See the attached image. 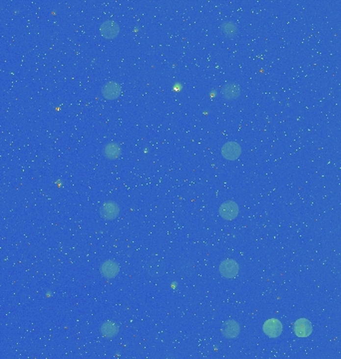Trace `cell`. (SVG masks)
<instances>
[{
	"mask_svg": "<svg viewBox=\"0 0 341 359\" xmlns=\"http://www.w3.org/2000/svg\"><path fill=\"white\" fill-rule=\"evenodd\" d=\"M220 274L226 278H234L237 276L239 267L235 259H225L219 268Z\"/></svg>",
	"mask_w": 341,
	"mask_h": 359,
	"instance_id": "5",
	"label": "cell"
},
{
	"mask_svg": "<svg viewBox=\"0 0 341 359\" xmlns=\"http://www.w3.org/2000/svg\"><path fill=\"white\" fill-rule=\"evenodd\" d=\"M120 272L119 265L114 262V260H106L100 267V273L101 275L106 278H113L118 276Z\"/></svg>",
	"mask_w": 341,
	"mask_h": 359,
	"instance_id": "11",
	"label": "cell"
},
{
	"mask_svg": "<svg viewBox=\"0 0 341 359\" xmlns=\"http://www.w3.org/2000/svg\"><path fill=\"white\" fill-rule=\"evenodd\" d=\"M99 213L104 220L113 221L118 218L120 214V207L114 201H107L102 204Z\"/></svg>",
	"mask_w": 341,
	"mask_h": 359,
	"instance_id": "3",
	"label": "cell"
},
{
	"mask_svg": "<svg viewBox=\"0 0 341 359\" xmlns=\"http://www.w3.org/2000/svg\"><path fill=\"white\" fill-rule=\"evenodd\" d=\"M100 331H101V333L103 334V336H105L107 338H112L115 335H117V333L119 331V329H118V326L114 322H112V321H105L102 324Z\"/></svg>",
	"mask_w": 341,
	"mask_h": 359,
	"instance_id": "14",
	"label": "cell"
},
{
	"mask_svg": "<svg viewBox=\"0 0 341 359\" xmlns=\"http://www.w3.org/2000/svg\"><path fill=\"white\" fill-rule=\"evenodd\" d=\"M262 330H263L264 334L267 335L268 337L276 338L283 333L284 326H283V323L278 319L270 318L264 322V324L262 326Z\"/></svg>",
	"mask_w": 341,
	"mask_h": 359,
	"instance_id": "1",
	"label": "cell"
},
{
	"mask_svg": "<svg viewBox=\"0 0 341 359\" xmlns=\"http://www.w3.org/2000/svg\"><path fill=\"white\" fill-rule=\"evenodd\" d=\"M102 152H103V155L105 158H107L109 160H115L121 156L122 151H121V147L119 146V144H117L115 142H111V143H108L107 145H105Z\"/></svg>",
	"mask_w": 341,
	"mask_h": 359,
	"instance_id": "12",
	"label": "cell"
},
{
	"mask_svg": "<svg viewBox=\"0 0 341 359\" xmlns=\"http://www.w3.org/2000/svg\"><path fill=\"white\" fill-rule=\"evenodd\" d=\"M100 34L106 39H113L116 38L120 33V27L116 21L113 20H106L104 21L100 27Z\"/></svg>",
	"mask_w": 341,
	"mask_h": 359,
	"instance_id": "6",
	"label": "cell"
},
{
	"mask_svg": "<svg viewBox=\"0 0 341 359\" xmlns=\"http://www.w3.org/2000/svg\"><path fill=\"white\" fill-rule=\"evenodd\" d=\"M240 328L239 324L237 323V321L236 320H227L224 322L223 326H222V333L225 337L233 339L236 338L238 333H239Z\"/></svg>",
	"mask_w": 341,
	"mask_h": 359,
	"instance_id": "10",
	"label": "cell"
},
{
	"mask_svg": "<svg viewBox=\"0 0 341 359\" xmlns=\"http://www.w3.org/2000/svg\"><path fill=\"white\" fill-rule=\"evenodd\" d=\"M241 155V147L238 143L231 141L227 142L222 148V156L229 161H235Z\"/></svg>",
	"mask_w": 341,
	"mask_h": 359,
	"instance_id": "7",
	"label": "cell"
},
{
	"mask_svg": "<svg viewBox=\"0 0 341 359\" xmlns=\"http://www.w3.org/2000/svg\"><path fill=\"white\" fill-rule=\"evenodd\" d=\"M121 93H122L121 84H119L116 81H110V82L106 83L101 89L102 96L105 98L106 100H110V101L118 99Z\"/></svg>",
	"mask_w": 341,
	"mask_h": 359,
	"instance_id": "4",
	"label": "cell"
},
{
	"mask_svg": "<svg viewBox=\"0 0 341 359\" xmlns=\"http://www.w3.org/2000/svg\"><path fill=\"white\" fill-rule=\"evenodd\" d=\"M221 93L226 100L233 101L237 99L240 95L239 85L236 82H228L222 87Z\"/></svg>",
	"mask_w": 341,
	"mask_h": 359,
	"instance_id": "9",
	"label": "cell"
},
{
	"mask_svg": "<svg viewBox=\"0 0 341 359\" xmlns=\"http://www.w3.org/2000/svg\"><path fill=\"white\" fill-rule=\"evenodd\" d=\"M239 209L236 202L226 201L219 208V214L225 221H234L238 215Z\"/></svg>",
	"mask_w": 341,
	"mask_h": 359,
	"instance_id": "2",
	"label": "cell"
},
{
	"mask_svg": "<svg viewBox=\"0 0 341 359\" xmlns=\"http://www.w3.org/2000/svg\"><path fill=\"white\" fill-rule=\"evenodd\" d=\"M222 33L226 36V37H231L234 38L237 35L238 33V27L236 23L232 22V21H226L224 23L221 24L220 26Z\"/></svg>",
	"mask_w": 341,
	"mask_h": 359,
	"instance_id": "13",
	"label": "cell"
},
{
	"mask_svg": "<svg viewBox=\"0 0 341 359\" xmlns=\"http://www.w3.org/2000/svg\"><path fill=\"white\" fill-rule=\"evenodd\" d=\"M293 331L298 337H307L313 331V324L306 318H300L295 321Z\"/></svg>",
	"mask_w": 341,
	"mask_h": 359,
	"instance_id": "8",
	"label": "cell"
}]
</instances>
